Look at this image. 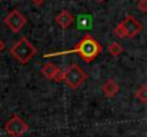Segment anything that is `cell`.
Here are the masks:
<instances>
[{"instance_id": "cell-1", "label": "cell", "mask_w": 147, "mask_h": 137, "mask_svg": "<svg viewBox=\"0 0 147 137\" xmlns=\"http://www.w3.org/2000/svg\"><path fill=\"white\" fill-rule=\"evenodd\" d=\"M103 51V46L98 43L97 40L90 36L86 34L77 45L76 47L70 49V50H63V51H53V53H47L43 57L45 59H50V57H56V56H64V54H70V53H76L80 56V59L86 63H92L98 54Z\"/></svg>"}, {"instance_id": "cell-2", "label": "cell", "mask_w": 147, "mask_h": 137, "mask_svg": "<svg viewBox=\"0 0 147 137\" xmlns=\"http://www.w3.org/2000/svg\"><path fill=\"white\" fill-rule=\"evenodd\" d=\"M37 50L36 47L32 45L26 37L19 39L14 45L10 47V56L17 60L20 64H27L34 56H36Z\"/></svg>"}, {"instance_id": "cell-3", "label": "cell", "mask_w": 147, "mask_h": 137, "mask_svg": "<svg viewBox=\"0 0 147 137\" xmlns=\"http://www.w3.org/2000/svg\"><path fill=\"white\" fill-rule=\"evenodd\" d=\"M143 26L142 23L134 17V16H126L124 20L114 29V34L119 39H124V37H134L142 32Z\"/></svg>"}, {"instance_id": "cell-4", "label": "cell", "mask_w": 147, "mask_h": 137, "mask_svg": "<svg viewBox=\"0 0 147 137\" xmlns=\"http://www.w3.org/2000/svg\"><path fill=\"white\" fill-rule=\"evenodd\" d=\"M87 80V73L77 64L73 63L64 70V83L70 89H79L84 82Z\"/></svg>"}, {"instance_id": "cell-5", "label": "cell", "mask_w": 147, "mask_h": 137, "mask_svg": "<svg viewBox=\"0 0 147 137\" xmlns=\"http://www.w3.org/2000/svg\"><path fill=\"white\" fill-rule=\"evenodd\" d=\"M4 132L10 137H22L29 132V126L27 123L19 117L17 114H13L4 124Z\"/></svg>"}, {"instance_id": "cell-6", "label": "cell", "mask_w": 147, "mask_h": 137, "mask_svg": "<svg viewBox=\"0 0 147 137\" xmlns=\"http://www.w3.org/2000/svg\"><path fill=\"white\" fill-rule=\"evenodd\" d=\"M4 23H6V26L11 30V32H14V33H19V32H22V29L26 26V23H27V19L22 14V11H19V10H11L6 17H4Z\"/></svg>"}, {"instance_id": "cell-7", "label": "cell", "mask_w": 147, "mask_h": 137, "mask_svg": "<svg viewBox=\"0 0 147 137\" xmlns=\"http://www.w3.org/2000/svg\"><path fill=\"white\" fill-rule=\"evenodd\" d=\"M42 74L47 79V80H53L56 83L64 82V70H60L56 64L53 63H45L42 66Z\"/></svg>"}, {"instance_id": "cell-8", "label": "cell", "mask_w": 147, "mask_h": 137, "mask_svg": "<svg viewBox=\"0 0 147 137\" xmlns=\"http://www.w3.org/2000/svg\"><path fill=\"white\" fill-rule=\"evenodd\" d=\"M56 23H57V26H59L60 29L66 30V29H69V27L74 23V17L71 16L70 11L61 10V11L56 16Z\"/></svg>"}, {"instance_id": "cell-9", "label": "cell", "mask_w": 147, "mask_h": 137, "mask_svg": "<svg viewBox=\"0 0 147 137\" xmlns=\"http://www.w3.org/2000/svg\"><path fill=\"white\" fill-rule=\"evenodd\" d=\"M120 90V87H119V84L113 80V79H109L104 84H103V94L106 96V97H114L117 93Z\"/></svg>"}, {"instance_id": "cell-10", "label": "cell", "mask_w": 147, "mask_h": 137, "mask_svg": "<svg viewBox=\"0 0 147 137\" xmlns=\"http://www.w3.org/2000/svg\"><path fill=\"white\" fill-rule=\"evenodd\" d=\"M107 51H109L113 57H117V56H120V54L123 53V46L116 43V42H113V43H110V45L107 46Z\"/></svg>"}, {"instance_id": "cell-11", "label": "cell", "mask_w": 147, "mask_h": 137, "mask_svg": "<svg viewBox=\"0 0 147 137\" xmlns=\"http://www.w3.org/2000/svg\"><path fill=\"white\" fill-rule=\"evenodd\" d=\"M136 99L140 101V103H147V84L139 87L136 90Z\"/></svg>"}, {"instance_id": "cell-12", "label": "cell", "mask_w": 147, "mask_h": 137, "mask_svg": "<svg viewBox=\"0 0 147 137\" xmlns=\"http://www.w3.org/2000/svg\"><path fill=\"white\" fill-rule=\"evenodd\" d=\"M136 6H137V9H139L140 11H143V13L147 11V0H139Z\"/></svg>"}, {"instance_id": "cell-13", "label": "cell", "mask_w": 147, "mask_h": 137, "mask_svg": "<svg viewBox=\"0 0 147 137\" xmlns=\"http://www.w3.org/2000/svg\"><path fill=\"white\" fill-rule=\"evenodd\" d=\"M32 3L36 4V6H43L46 3V0H32Z\"/></svg>"}, {"instance_id": "cell-14", "label": "cell", "mask_w": 147, "mask_h": 137, "mask_svg": "<svg viewBox=\"0 0 147 137\" xmlns=\"http://www.w3.org/2000/svg\"><path fill=\"white\" fill-rule=\"evenodd\" d=\"M3 50H4V42H3V40L0 39V53H1Z\"/></svg>"}, {"instance_id": "cell-15", "label": "cell", "mask_w": 147, "mask_h": 137, "mask_svg": "<svg viewBox=\"0 0 147 137\" xmlns=\"http://www.w3.org/2000/svg\"><path fill=\"white\" fill-rule=\"evenodd\" d=\"M96 1H97V3H104L106 0H96Z\"/></svg>"}]
</instances>
